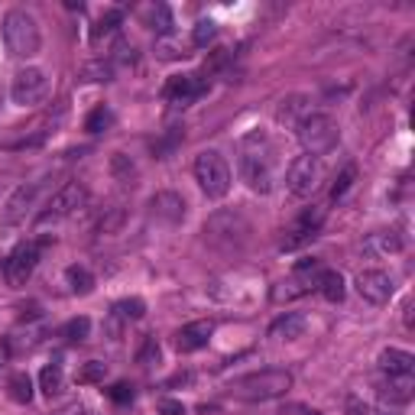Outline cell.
<instances>
[{
  "instance_id": "1f68e13d",
  "label": "cell",
  "mask_w": 415,
  "mask_h": 415,
  "mask_svg": "<svg viewBox=\"0 0 415 415\" xmlns=\"http://www.w3.org/2000/svg\"><path fill=\"white\" fill-rule=\"evenodd\" d=\"M153 29H156L159 36H169V33H172V13H169V7H156V10H153Z\"/></svg>"
},
{
  "instance_id": "5bb4252c",
  "label": "cell",
  "mask_w": 415,
  "mask_h": 415,
  "mask_svg": "<svg viewBox=\"0 0 415 415\" xmlns=\"http://www.w3.org/2000/svg\"><path fill=\"white\" fill-rule=\"evenodd\" d=\"M198 95H205V81L198 75H172L166 88H162V98L172 101V104H188Z\"/></svg>"
},
{
  "instance_id": "2e32d148",
  "label": "cell",
  "mask_w": 415,
  "mask_h": 415,
  "mask_svg": "<svg viewBox=\"0 0 415 415\" xmlns=\"http://www.w3.org/2000/svg\"><path fill=\"white\" fill-rule=\"evenodd\" d=\"M321 221H325V208H305L302 211V218L295 221V227L289 234L292 237H286V250H295L299 244H305V240H312L315 237V231L321 227Z\"/></svg>"
},
{
  "instance_id": "60d3db41",
  "label": "cell",
  "mask_w": 415,
  "mask_h": 415,
  "mask_svg": "<svg viewBox=\"0 0 415 415\" xmlns=\"http://www.w3.org/2000/svg\"><path fill=\"white\" fill-rule=\"evenodd\" d=\"M305 415H321V412H305Z\"/></svg>"
},
{
  "instance_id": "6da1fadb",
  "label": "cell",
  "mask_w": 415,
  "mask_h": 415,
  "mask_svg": "<svg viewBox=\"0 0 415 415\" xmlns=\"http://www.w3.org/2000/svg\"><path fill=\"white\" fill-rule=\"evenodd\" d=\"M237 166H240V179L247 182L250 192H257V195H269L273 192L276 159H273L269 140L260 130H253V134H247L240 140V159H237Z\"/></svg>"
},
{
  "instance_id": "e0dca14e",
  "label": "cell",
  "mask_w": 415,
  "mask_h": 415,
  "mask_svg": "<svg viewBox=\"0 0 415 415\" xmlns=\"http://www.w3.org/2000/svg\"><path fill=\"white\" fill-rule=\"evenodd\" d=\"M379 370L390 373V377H412L415 370V357L409 351H399V347H386L379 354Z\"/></svg>"
},
{
  "instance_id": "8fae6325",
  "label": "cell",
  "mask_w": 415,
  "mask_h": 415,
  "mask_svg": "<svg viewBox=\"0 0 415 415\" xmlns=\"http://www.w3.org/2000/svg\"><path fill=\"white\" fill-rule=\"evenodd\" d=\"M357 295L370 302V305H386L392 299V276L390 273H383V269H364V273H357Z\"/></svg>"
},
{
  "instance_id": "5b68a950",
  "label": "cell",
  "mask_w": 415,
  "mask_h": 415,
  "mask_svg": "<svg viewBox=\"0 0 415 415\" xmlns=\"http://www.w3.org/2000/svg\"><path fill=\"white\" fill-rule=\"evenodd\" d=\"M195 179L208 198H224L231 192V166L218 149H201L195 156Z\"/></svg>"
},
{
  "instance_id": "44dd1931",
  "label": "cell",
  "mask_w": 415,
  "mask_h": 415,
  "mask_svg": "<svg viewBox=\"0 0 415 415\" xmlns=\"http://www.w3.org/2000/svg\"><path fill=\"white\" fill-rule=\"evenodd\" d=\"M318 289H321V295H325L328 302H334V305L344 302V292H347V289H344V276L334 273V269H325V273L318 276Z\"/></svg>"
},
{
  "instance_id": "52a82bcc",
  "label": "cell",
  "mask_w": 415,
  "mask_h": 415,
  "mask_svg": "<svg viewBox=\"0 0 415 415\" xmlns=\"http://www.w3.org/2000/svg\"><path fill=\"white\" fill-rule=\"evenodd\" d=\"M85 205H88V188H85V185H81V182H65L59 192L49 198V205H46V211L36 218V224H39V227H46V224H59V221L78 214Z\"/></svg>"
},
{
  "instance_id": "d590c367",
  "label": "cell",
  "mask_w": 415,
  "mask_h": 415,
  "mask_svg": "<svg viewBox=\"0 0 415 415\" xmlns=\"http://www.w3.org/2000/svg\"><path fill=\"white\" fill-rule=\"evenodd\" d=\"M108 396L114 399V403L127 405V403H134V386H127V383H114V386L108 390Z\"/></svg>"
},
{
  "instance_id": "d6986e66",
  "label": "cell",
  "mask_w": 415,
  "mask_h": 415,
  "mask_svg": "<svg viewBox=\"0 0 415 415\" xmlns=\"http://www.w3.org/2000/svg\"><path fill=\"white\" fill-rule=\"evenodd\" d=\"M308 321L305 315H295V312H289V315H282L273 321V328H269V334L276 338V341H299L302 334H305Z\"/></svg>"
},
{
  "instance_id": "ffe728a7",
  "label": "cell",
  "mask_w": 415,
  "mask_h": 415,
  "mask_svg": "<svg viewBox=\"0 0 415 415\" xmlns=\"http://www.w3.org/2000/svg\"><path fill=\"white\" fill-rule=\"evenodd\" d=\"M412 377H390L383 386H379V399L390 405H405L412 399Z\"/></svg>"
},
{
  "instance_id": "4dcf8cb0",
  "label": "cell",
  "mask_w": 415,
  "mask_h": 415,
  "mask_svg": "<svg viewBox=\"0 0 415 415\" xmlns=\"http://www.w3.org/2000/svg\"><path fill=\"white\" fill-rule=\"evenodd\" d=\"M117 312H121L123 318H143L147 315V302L143 299H123V302H117Z\"/></svg>"
},
{
  "instance_id": "603a6c76",
  "label": "cell",
  "mask_w": 415,
  "mask_h": 415,
  "mask_svg": "<svg viewBox=\"0 0 415 415\" xmlns=\"http://www.w3.org/2000/svg\"><path fill=\"white\" fill-rule=\"evenodd\" d=\"M7 392H10L13 403L26 405L29 399H33V379L26 377V373H13V377L7 379Z\"/></svg>"
},
{
  "instance_id": "74e56055",
  "label": "cell",
  "mask_w": 415,
  "mask_h": 415,
  "mask_svg": "<svg viewBox=\"0 0 415 415\" xmlns=\"http://www.w3.org/2000/svg\"><path fill=\"white\" fill-rule=\"evenodd\" d=\"M156 412L159 415H185V405L179 399H169V396H162L156 403Z\"/></svg>"
},
{
  "instance_id": "4fadbf2b",
  "label": "cell",
  "mask_w": 415,
  "mask_h": 415,
  "mask_svg": "<svg viewBox=\"0 0 415 415\" xmlns=\"http://www.w3.org/2000/svg\"><path fill=\"white\" fill-rule=\"evenodd\" d=\"M185 214H188V208L179 192H156L149 198V218L162 221V224H182Z\"/></svg>"
},
{
  "instance_id": "9c48e42d",
  "label": "cell",
  "mask_w": 415,
  "mask_h": 415,
  "mask_svg": "<svg viewBox=\"0 0 415 415\" xmlns=\"http://www.w3.org/2000/svg\"><path fill=\"white\" fill-rule=\"evenodd\" d=\"M49 95V78L42 68H20V72L13 75V85H10V98L13 104H20V108H33L39 101Z\"/></svg>"
},
{
  "instance_id": "f35d334b",
  "label": "cell",
  "mask_w": 415,
  "mask_h": 415,
  "mask_svg": "<svg viewBox=\"0 0 415 415\" xmlns=\"http://www.w3.org/2000/svg\"><path fill=\"white\" fill-rule=\"evenodd\" d=\"M3 98H7V95H3V88H0V110H3Z\"/></svg>"
},
{
  "instance_id": "277c9868",
  "label": "cell",
  "mask_w": 415,
  "mask_h": 415,
  "mask_svg": "<svg viewBox=\"0 0 415 415\" xmlns=\"http://www.w3.org/2000/svg\"><path fill=\"white\" fill-rule=\"evenodd\" d=\"M295 130H299V143H302V149H305L308 156L331 153V149L338 147V136H341L334 117H328V114H305Z\"/></svg>"
},
{
  "instance_id": "cb8c5ba5",
  "label": "cell",
  "mask_w": 415,
  "mask_h": 415,
  "mask_svg": "<svg viewBox=\"0 0 415 415\" xmlns=\"http://www.w3.org/2000/svg\"><path fill=\"white\" fill-rule=\"evenodd\" d=\"M108 377V364H101V360H88V364L78 366V373L75 379L81 383V386H95V383H104Z\"/></svg>"
},
{
  "instance_id": "ac0fdd59",
  "label": "cell",
  "mask_w": 415,
  "mask_h": 415,
  "mask_svg": "<svg viewBox=\"0 0 415 415\" xmlns=\"http://www.w3.org/2000/svg\"><path fill=\"white\" fill-rule=\"evenodd\" d=\"M399 250H403V237L396 231H377L364 240L366 257H390V253H399Z\"/></svg>"
},
{
  "instance_id": "f1b7e54d",
  "label": "cell",
  "mask_w": 415,
  "mask_h": 415,
  "mask_svg": "<svg viewBox=\"0 0 415 415\" xmlns=\"http://www.w3.org/2000/svg\"><path fill=\"white\" fill-rule=\"evenodd\" d=\"M302 104H305V98L302 95H295V98H289V101H282V108H279V121L282 123H295L299 127V110H302Z\"/></svg>"
},
{
  "instance_id": "7402d4cb",
  "label": "cell",
  "mask_w": 415,
  "mask_h": 415,
  "mask_svg": "<svg viewBox=\"0 0 415 415\" xmlns=\"http://www.w3.org/2000/svg\"><path fill=\"white\" fill-rule=\"evenodd\" d=\"M62 383H65V373H62V364H49L42 366V373H39V390L46 392V396H59Z\"/></svg>"
},
{
  "instance_id": "d6a6232c",
  "label": "cell",
  "mask_w": 415,
  "mask_h": 415,
  "mask_svg": "<svg viewBox=\"0 0 415 415\" xmlns=\"http://www.w3.org/2000/svg\"><path fill=\"white\" fill-rule=\"evenodd\" d=\"M121 20H123V13H121V10H108V13H104V16L98 20V26H95V33H91V36L98 39V36H104V33H110V29L121 23Z\"/></svg>"
},
{
  "instance_id": "ab89813d",
  "label": "cell",
  "mask_w": 415,
  "mask_h": 415,
  "mask_svg": "<svg viewBox=\"0 0 415 415\" xmlns=\"http://www.w3.org/2000/svg\"><path fill=\"white\" fill-rule=\"evenodd\" d=\"M78 415H95V412H78Z\"/></svg>"
},
{
  "instance_id": "e575fe53",
  "label": "cell",
  "mask_w": 415,
  "mask_h": 415,
  "mask_svg": "<svg viewBox=\"0 0 415 415\" xmlns=\"http://www.w3.org/2000/svg\"><path fill=\"white\" fill-rule=\"evenodd\" d=\"M143 366H153L159 360V344H156V338H147L143 341V347H140V357H136Z\"/></svg>"
},
{
  "instance_id": "30bf717a",
  "label": "cell",
  "mask_w": 415,
  "mask_h": 415,
  "mask_svg": "<svg viewBox=\"0 0 415 415\" xmlns=\"http://www.w3.org/2000/svg\"><path fill=\"white\" fill-rule=\"evenodd\" d=\"M39 263V244H16L10 250V257L3 260V279H7V286H13V289H20V286H26V279L33 276V269H36Z\"/></svg>"
},
{
  "instance_id": "9a60e30c",
  "label": "cell",
  "mask_w": 415,
  "mask_h": 415,
  "mask_svg": "<svg viewBox=\"0 0 415 415\" xmlns=\"http://www.w3.org/2000/svg\"><path fill=\"white\" fill-rule=\"evenodd\" d=\"M211 334H214L211 321H192L182 331H175V351L179 354H195V351H201L211 341Z\"/></svg>"
},
{
  "instance_id": "8d00e7d4",
  "label": "cell",
  "mask_w": 415,
  "mask_h": 415,
  "mask_svg": "<svg viewBox=\"0 0 415 415\" xmlns=\"http://www.w3.org/2000/svg\"><path fill=\"white\" fill-rule=\"evenodd\" d=\"M354 175H357L354 169H344L341 172V179H338V182H334V188H331V198H334V201H338V198H344V192H347V188H351V182H354Z\"/></svg>"
},
{
  "instance_id": "836d02e7",
  "label": "cell",
  "mask_w": 415,
  "mask_h": 415,
  "mask_svg": "<svg viewBox=\"0 0 415 415\" xmlns=\"http://www.w3.org/2000/svg\"><path fill=\"white\" fill-rule=\"evenodd\" d=\"M110 75H114V68H110L108 62H91V65H85V78H91V81H110Z\"/></svg>"
},
{
  "instance_id": "83f0119b",
  "label": "cell",
  "mask_w": 415,
  "mask_h": 415,
  "mask_svg": "<svg viewBox=\"0 0 415 415\" xmlns=\"http://www.w3.org/2000/svg\"><path fill=\"white\" fill-rule=\"evenodd\" d=\"M62 334H65L68 341H85L88 334H91V321H88L85 315H81V318H72V321L62 328Z\"/></svg>"
},
{
  "instance_id": "4316f807",
  "label": "cell",
  "mask_w": 415,
  "mask_h": 415,
  "mask_svg": "<svg viewBox=\"0 0 415 415\" xmlns=\"http://www.w3.org/2000/svg\"><path fill=\"white\" fill-rule=\"evenodd\" d=\"M110 123H114V114H110V108H95L91 114H88V121H85V130H91V134H101V130H108Z\"/></svg>"
},
{
  "instance_id": "ba28073f",
  "label": "cell",
  "mask_w": 415,
  "mask_h": 415,
  "mask_svg": "<svg viewBox=\"0 0 415 415\" xmlns=\"http://www.w3.org/2000/svg\"><path fill=\"white\" fill-rule=\"evenodd\" d=\"M321 175H325V166L318 156H295L286 169V188L292 192L295 198H308L321 185Z\"/></svg>"
},
{
  "instance_id": "f546056e",
  "label": "cell",
  "mask_w": 415,
  "mask_h": 415,
  "mask_svg": "<svg viewBox=\"0 0 415 415\" xmlns=\"http://www.w3.org/2000/svg\"><path fill=\"white\" fill-rule=\"evenodd\" d=\"M110 172L121 179V182H130L134 179V162H130V156H123V153H114V159H110Z\"/></svg>"
},
{
  "instance_id": "8992f818",
  "label": "cell",
  "mask_w": 415,
  "mask_h": 415,
  "mask_svg": "<svg viewBox=\"0 0 415 415\" xmlns=\"http://www.w3.org/2000/svg\"><path fill=\"white\" fill-rule=\"evenodd\" d=\"M247 234H250V224H247L237 211H218V214H211L205 224V240L211 247H221V250H237V247H244Z\"/></svg>"
},
{
  "instance_id": "484cf974",
  "label": "cell",
  "mask_w": 415,
  "mask_h": 415,
  "mask_svg": "<svg viewBox=\"0 0 415 415\" xmlns=\"http://www.w3.org/2000/svg\"><path fill=\"white\" fill-rule=\"evenodd\" d=\"M218 39V23L214 20H198L195 23V33H192V42H195L198 49H205Z\"/></svg>"
},
{
  "instance_id": "7a4b0ae2",
  "label": "cell",
  "mask_w": 415,
  "mask_h": 415,
  "mask_svg": "<svg viewBox=\"0 0 415 415\" xmlns=\"http://www.w3.org/2000/svg\"><path fill=\"white\" fill-rule=\"evenodd\" d=\"M292 386V373L289 370H260V373H247L231 386L234 399H244V403H269V399H279L286 396Z\"/></svg>"
},
{
  "instance_id": "3957f363",
  "label": "cell",
  "mask_w": 415,
  "mask_h": 415,
  "mask_svg": "<svg viewBox=\"0 0 415 415\" xmlns=\"http://www.w3.org/2000/svg\"><path fill=\"white\" fill-rule=\"evenodd\" d=\"M3 42L13 59H33L42 46V33L33 13L26 10H10L3 16Z\"/></svg>"
},
{
  "instance_id": "d4e9b609",
  "label": "cell",
  "mask_w": 415,
  "mask_h": 415,
  "mask_svg": "<svg viewBox=\"0 0 415 415\" xmlns=\"http://www.w3.org/2000/svg\"><path fill=\"white\" fill-rule=\"evenodd\" d=\"M65 276H68V286H72L75 295H88L91 289H95V276H91L85 266H68Z\"/></svg>"
},
{
  "instance_id": "7c38bea8",
  "label": "cell",
  "mask_w": 415,
  "mask_h": 415,
  "mask_svg": "<svg viewBox=\"0 0 415 415\" xmlns=\"http://www.w3.org/2000/svg\"><path fill=\"white\" fill-rule=\"evenodd\" d=\"M39 192H42V182H29V185H20L10 198H7V205H3V214H0V224L3 227H13V224H20V221L33 211L36 205Z\"/></svg>"
}]
</instances>
